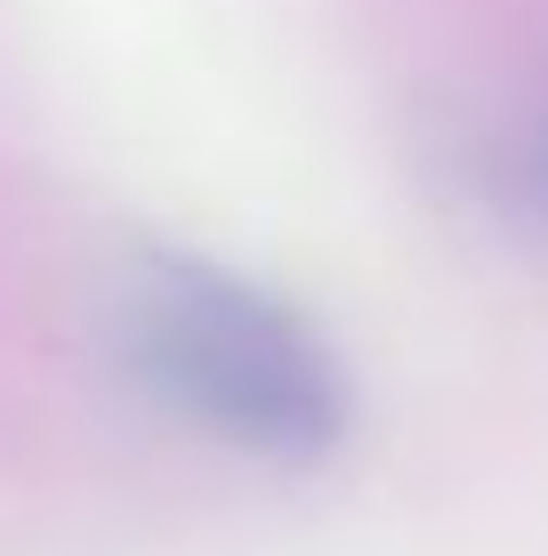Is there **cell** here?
Wrapping results in <instances>:
<instances>
[{
    "label": "cell",
    "instance_id": "6da1fadb",
    "mask_svg": "<svg viewBox=\"0 0 548 556\" xmlns=\"http://www.w3.org/2000/svg\"><path fill=\"white\" fill-rule=\"evenodd\" d=\"M122 355L178 419L267 459H323L347 428V388L323 339L251 282L186 258L138 266L122 299Z\"/></svg>",
    "mask_w": 548,
    "mask_h": 556
}]
</instances>
